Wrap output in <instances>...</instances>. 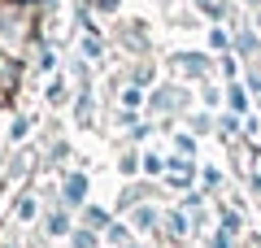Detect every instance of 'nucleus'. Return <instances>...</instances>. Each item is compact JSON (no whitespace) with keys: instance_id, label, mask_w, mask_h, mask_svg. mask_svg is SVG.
<instances>
[{"instance_id":"1","label":"nucleus","mask_w":261,"mask_h":248,"mask_svg":"<svg viewBox=\"0 0 261 248\" xmlns=\"http://www.w3.org/2000/svg\"><path fill=\"white\" fill-rule=\"evenodd\" d=\"M70 201H83V179H70Z\"/></svg>"}]
</instances>
